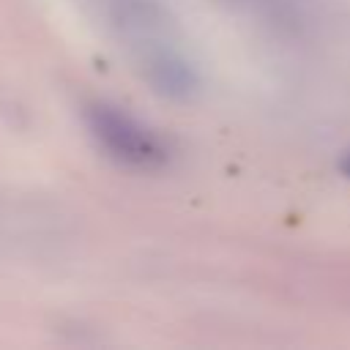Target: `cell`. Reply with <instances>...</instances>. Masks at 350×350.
Segmentation results:
<instances>
[{"mask_svg": "<svg viewBox=\"0 0 350 350\" xmlns=\"http://www.w3.org/2000/svg\"><path fill=\"white\" fill-rule=\"evenodd\" d=\"M167 16L150 0H123L118 11V27L123 33L137 68L164 96L183 98L194 93L197 74L170 36Z\"/></svg>", "mask_w": 350, "mask_h": 350, "instance_id": "obj_1", "label": "cell"}, {"mask_svg": "<svg viewBox=\"0 0 350 350\" xmlns=\"http://www.w3.org/2000/svg\"><path fill=\"white\" fill-rule=\"evenodd\" d=\"M339 167H342V172H345L347 178H350V150H347V153L342 156V164H339Z\"/></svg>", "mask_w": 350, "mask_h": 350, "instance_id": "obj_3", "label": "cell"}, {"mask_svg": "<svg viewBox=\"0 0 350 350\" xmlns=\"http://www.w3.org/2000/svg\"><path fill=\"white\" fill-rule=\"evenodd\" d=\"M85 123L98 148L129 170H161L170 159L159 134L112 104H90L85 109Z\"/></svg>", "mask_w": 350, "mask_h": 350, "instance_id": "obj_2", "label": "cell"}]
</instances>
